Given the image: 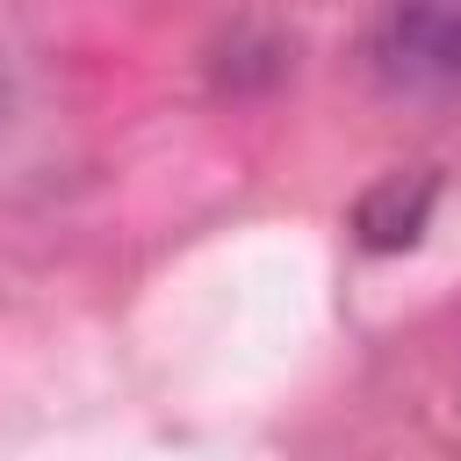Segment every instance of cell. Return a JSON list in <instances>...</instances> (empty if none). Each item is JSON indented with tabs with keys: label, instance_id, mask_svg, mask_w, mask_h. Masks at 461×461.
Masks as SVG:
<instances>
[{
	"label": "cell",
	"instance_id": "1",
	"mask_svg": "<svg viewBox=\"0 0 461 461\" xmlns=\"http://www.w3.org/2000/svg\"><path fill=\"white\" fill-rule=\"evenodd\" d=\"M432 202H439V173L432 166H411V173L396 166L353 202V238L367 252H411L432 223Z\"/></svg>",
	"mask_w": 461,
	"mask_h": 461
},
{
	"label": "cell",
	"instance_id": "2",
	"mask_svg": "<svg viewBox=\"0 0 461 461\" xmlns=\"http://www.w3.org/2000/svg\"><path fill=\"white\" fill-rule=\"evenodd\" d=\"M389 43L411 72L461 86V0H396L389 7Z\"/></svg>",
	"mask_w": 461,
	"mask_h": 461
}]
</instances>
